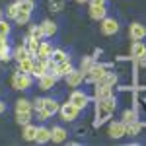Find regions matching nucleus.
Returning a JSON list of instances; mask_svg holds the SVG:
<instances>
[{
    "label": "nucleus",
    "mask_w": 146,
    "mask_h": 146,
    "mask_svg": "<svg viewBox=\"0 0 146 146\" xmlns=\"http://www.w3.org/2000/svg\"><path fill=\"white\" fill-rule=\"evenodd\" d=\"M33 8H35V2H33V0H22V2H20V10L33 12Z\"/></svg>",
    "instance_id": "nucleus-38"
},
{
    "label": "nucleus",
    "mask_w": 146,
    "mask_h": 146,
    "mask_svg": "<svg viewBox=\"0 0 146 146\" xmlns=\"http://www.w3.org/2000/svg\"><path fill=\"white\" fill-rule=\"evenodd\" d=\"M94 64H96V56H82V58H80V66L78 68L82 70V72L88 74V70H90Z\"/></svg>",
    "instance_id": "nucleus-29"
},
{
    "label": "nucleus",
    "mask_w": 146,
    "mask_h": 146,
    "mask_svg": "<svg viewBox=\"0 0 146 146\" xmlns=\"http://www.w3.org/2000/svg\"><path fill=\"white\" fill-rule=\"evenodd\" d=\"M121 121H123V123H133V121H138V111H135L133 107H131V109H125L123 115H121Z\"/></svg>",
    "instance_id": "nucleus-30"
},
{
    "label": "nucleus",
    "mask_w": 146,
    "mask_h": 146,
    "mask_svg": "<svg viewBox=\"0 0 146 146\" xmlns=\"http://www.w3.org/2000/svg\"><path fill=\"white\" fill-rule=\"evenodd\" d=\"M4 111H6V103H4V101L0 100V115H2Z\"/></svg>",
    "instance_id": "nucleus-42"
},
{
    "label": "nucleus",
    "mask_w": 146,
    "mask_h": 146,
    "mask_svg": "<svg viewBox=\"0 0 146 146\" xmlns=\"http://www.w3.org/2000/svg\"><path fill=\"white\" fill-rule=\"evenodd\" d=\"M88 14H90L92 20H96V22H101V20L107 16L105 4H103V6H94V4H90V10H88Z\"/></svg>",
    "instance_id": "nucleus-19"
},
{
    "label": "nucleus",
    "mask_w": 146,
    "mask_h": 146,
    "mask_svg": "<svg viewBox=\"0 0 146 146\" xmlns=\"http://www.w3.org/2000/svg\"><path fill=\"white\" fill-rule=\"evenodd\" d=\"M144 103H146V100H144Z\"/></svg>",
    "instance_id": "nucleus-46"
},
{
    "label": "nucleus",
    "mask_w": 146,
    "mask_h": 146,
    "mask_svg": "<svg viewBox=\"0 0 146 146\" xmlns=\"http://www.w3.org/2000/svg\"><path fill=\"white\" fill-rule=\"evenodd\" d=\"M45 107V98H35L33 100V111H41Z\"/></svg>",
    "instance_id": "nucleus-39"
},
{
    "label": "nucleus",
    "mask_w": 146,
    "mask_h": 146,
    "mask_svg": "<svg viewBox=\"0 0 146 146\" xmlns=\"http://www.w3.org/2000/svg\"><path fill=\"white\" fill-rule=\"evenodd\" d=\"M16 113H33V101L20 98L16 101Z\"/></svg>",
    "instance_id": "nucleus-20"
},
{
    "label": "nucleus",
    "mask_w": 146,
    "mask_h": 146,
    "mask_svg": "<svg viewBox=\"0 0 146 146\" xmlns=\"http://www.w3.org/2000/svg\"><path fill=\"white\" fill-rule=\"evenodd\" d=\"M29 37H35V39H45V35H43V29H41V25H31L29 27Z\"/></svg>",
    "instance_id": "nucleus-35"
},
{
    "label": "nucleus",
    "mask_w": 146,
    "mask_h": 146,
    "mask_svg": "<svg viewBox=\"0 0 146 146\" xmlns=\"http://www.w3.org/2000/svg\"><path fill=\"white\" fill-rule=\"evenodd\" d=\"M80 111H82V109H78V107H76L72 101L60 103V109H58V113H60V119H62L64 123H74V121L80 117Z\"/></svg>",
    "instance_id": "nucleus-4"
},
{
    "label": "nucleus",
    "mask_w": 146,
    "mask_h": 146,
    "mask_svg": "<svg viewBox=\"0 0 146 146\" xmlns=\"http://www.w3.org/2000/svg\"><path fill=\"white\" fill-rule=\"evenodd\" d=\"M35 135H37V127H35V125H31V123L23 125L22 136H23V140H25V142H35Z\"/></svg>",
    "instance_id": "nucleus-23"
},
{
    "label": "nucleus",
    "mask_w": 146,
    "mask_h": 146,
    "mask_svg": "<svg viewBox=\"0 0 146 146\" xmlns=\"http://www.w3.org/2000/svg\"><path fill=\"white\" fill-rule=\"evenodd\" d=\"M29 20H31V12L20 10V14H18V18H16L14 22L18 23V25H25V23H29Z\"/></svg>",
    "instance_id": "nucleus-33"
},
{
    "label": "nucleus",
    "mask_w": 146,
    "mask_h": 146,
    "mask_svg": "<svg viewBox=\"0 0 146 146\" xmlns=\"http://www.w3.org/2000/svg\"><path fill=\"white\" fill-rule=\"evenodd\" d=\"M146 55V43L140 39V41H133V45H131V58L136 60V58H140V56Z\"/></svg>",
    "instance_id": "nucleus-16"
},
{
    "label": "nucleus",
    "mask_w": 146,
    "mask_h": 146,
    "mask_svg": "<svg viewBox=\"0 0 146 146\" xmlns=\"http://www.w3.org/2000/svg\"><path fill=\"white\" fill-rule=\"evenodd\" d=\"M117 109V100L115 96L113 98H107V100H98L96 101V121H94V127L98 129L105 121H109L113 117V113Z\"/></svg>",
    "instance_id": "nucleus-1"
},
{
    "label": "nucleus",
    "mask_w": 146,
    "mask_h": 146,
    "mask_svg": "<svg viewBox=\"0 0 146 146\" xmlns=\"http://www.w3.org/2000/svg\"><path fill=\"white\" fill-rule=\"evenodd\" d=\"M10 31H12L10 23L2 18V20H0V37H8V35H10Z\"/></svg>",
    "instance_id": "nucleus-37"
},
{
    "label": "nucleus",
    "mask_w": 146,
    "mask_h": 146,
    "mask_svg": "<svg viewBox=\"0 0 146 146\" xmlns=\"http://www.w3.org/2000/svg\"><path fill=\"white\" fill-rule=\"evenodd\" d=\"M53 45L49 43V41H41V45H39V53H37V56L39 58H51V55H53Z\"/></svg>",
    "instance_id": "nucleus-27"
},
{
    "label": "nucleus",
    "mask_w": 146,
    "mask_h": 146,
    "mask_svg": "<svg viewBox=\"0 0 146 146\" xmlns=\"http://www.w3.org/2000/svg\"><path fill=\"white\" fill-rule=\"evenodd\" d=\"M16 2H22V0H16Z\"/></svg>",
    "instance_id": "nucleus-45"
},
{
    "label": "nucleus",
    "mask_w": 146,
    "mask_h": 146,
    "mask_svg": "<svg viewBox=\"0 0 146 146\" xmlns=\"http://www.w3.org/2000/svg\"><path fill=\"white\" fill-rule=\"evenodd\" d=\"M49 10L51 12L64 10V0H49Z\"/></svg>",
    "instance_id": "nucleus-36"
},
{
    "label": "nucleus",
    "mask_w": 146,
    "mask_h": 146,
    "mask_svg": "<svg viewBox=\"0 0 146 146\" xmlns=\"http://www.w3.org/2000/svg\"><path fill=\"white\" fill-rule=\"evenodd\" d=\"M23 45H25V49H27V53H29V56H33V58H37V53H39V45H41V39H35V37H25L23 39Z\"/></svg>",
    "instance_id": "nucleus-15"
},
{
    "label": "nucleus",
    "mask_w": 146,
    "mask_h": 146,
    "mask_svg": "<svg viewBox=\"0 0 146 146\" xmlns=\"http://www.w3.org/2000/svg\"><path fill=\"white\" fill-rule=\"evenodd\" d=\"M2 18H4V10L0 8V20H2Z\"/></svg>",
    "instance_id": "nucleus-44"
},
{
    "label": "nucleus",
    "mask_w": 146,
    "mask_h": 146,
    "mask_svg": "<svg viewBox=\"0 0 146 146\" xmlns=\"http://www.w3.org/2000/svg\"><path fill=\"white\" fill-rule=\"evenodd\" d=\"M25 56H29V53H27V49H25V45H18L12 49V58L16 60V62H20V60H23Z\"/></svg>",
    "instance_id": "nucleus-25"
},
{
    "label": "nucleus",
    "mask_w": 146,
    "mask_h": 146,
    "mask_svg": "<svg viewBox=\"0 0 146 146\" xmlns=\"http://www.w3.org/2000/svg\"><path fill=\"white\" fill-rule=\"evenodd\" d=\"M64 82H66V88H78L86 82V72H82L80 68H74L70 74L64 76Z\"/></svg>",
    "instance_id": "nucleus-5"
},
{
    "label": "nucleus",
    "mask_w": 146,
    "mask_h": 146,
    "mask_svg": "<svg viewBox=\"0 0 146 146\" xmlns=\"http://www.w3.org/2000/svg\"><path fill=\"white\" fill-rule=\"evenodd\" d=\"M96 88H94V100H107V98H113L115 96V90H113V86H98V84H94Z\"/></svg>",
    "instance_id": "nucleus-14"
},
{
    "label": "nucleus",
    "mask_w": 146,
    "mask_h": 146,
    "mask_svg": "<svg viewBox=\"0 0 146 146\" xmlns=\"http://www.w3.org/2000/svg\"><path fill=\"white\" fill-rule=\"evenodd\" d=\"M129 37L133 41H140V39H146V25L140 22H135L129 25Z\"/></svg>",
    "instance_id": "nucleus-9"
},
{
    "label": "nucleus",
    "mask_w": 146,
    "mask_h": 146,
    "mask_svg": "<svg viewBox=\"0 0 146 146\" xmlns=\"http://www.w3.org/2000/svg\"><path fill=\"white\" fill-rule=\"evenodd\" d=\"M31 115H33V113H16V123L18 125L31 123Z\"/></svg>",
    "instance_id": "nucleus-34"
},
{
    "label": "nucleus",
    "mask_w": 146,
    "mask_h": 146,
    "mask_svg": "<svg viewBox=\"0 0 146 146\" xmlns=\"http://www.w3.org/2000/svg\"><path fill=\"white\" fill-rule=\"evenodd\" d=\"M33 86V76L31 74H23V72H14V76H12V88L14 90H20V92H25L29 90Z\"/></svg>",
    "instance_id": "nucleus-3"
},
{
    "label": "nucleus",
    "mask_w": 146,
    "mask_h": 146,
    "mask_svg": "<svg viewBox=\"0 0 146 146\" xmlns=\"http://www.w3.org/2000/svg\"><path fill=\"white\" fill-rule=\"evenodd\" d=\"M90 4H94V6H103L105 0H90Z\"/></svg>",
    "instance_id": "nucleus-41"
},
{
    "label": "nucleus",
    "mask_w": 146,
    "mask_h": 146,
    "mask_svg": "<svg viewBox=\"0 0 146 146\" xmlns=\"http://www.w3.org/2000/svg\"><path fill=\"white\" fill-rule=\"evenodd\" d=\"M107 135L111 136V138H115V140L127 136V123H123V121H113V123H109Z\"/></svg>",
    "instance_id": "nucleus-8"
},
{
    "label": "nucleus",
    "mask_w": 146,
    "mask_h": 146,
    "mask_svg": "<svg viewBox=\"0 0 146 146\" xmlns=\"http://www.w3.org/2000/svg\"><path fill=\"white\" fill-rule=\"evenodd\" d=\"M117 80H119V78H117V74H115V72H107V74H105L100 82H96V84H98V86H113V88H115Z\"/></svg>",
    "instance_id": "nucleus-28"
},
{
    "label": "nucleus",
    "mask_w": 146,
    "mask_h": 146,
    "mask_svg": "<svg viewBox=\"0 0 146 146\" xmlns=\"http://www.w3.org/2000/svg\"><path fill=\"white\" fill-rule=\"evenodd\" d=\"M47 72H49V64H47V58H35V64H33V70H31V76L33 78H41V76H45Z\"/></svg>",
    "instance_id": "nucleus-12"
},
{
    "label": "nucleus",
    "mask_w": 146,
    "mask_h": 146,
    "mask_svg": "<svg viewBox=\"0 0 146 146\" xmlns=\"http://www.w3.org/2000/svg\"><path fill=\"white\" fill-rule=\"evenodd\" d=\"M78 4H86V2H90V0H76Z\"/></svg>",
    "instance_id": "nucleus-43"
},
{
    "label": "nucleus",
    "mask_w": 146,
    "mask_h": 146,
    "mask_svg": "<svg viewBox=\"0 0 146 146\" xmlns=\"http://www.w3.org/2000/svg\"><path fill=\"white\" fill-rule=\"evenodd\" d=\"M35 142H37V144H45V142H51V129H49V127H45V125L37 127Z\"/></svg>",
    "instance_id": "nucleus-18"
},
{
    "label": "nucleus",
    "mask_w": 146,
    "mask_h": 146,
    "mask_svg": "<svg viewBox=\"0 0 146 146\" xmlns=\"http://www.w3.org/2000/svg\"><path fill=\"white\" fill-rule=\"evenodd\" d=\"M45 113L49 115V117H53V115H56L58 113V109H60V103L56 100H53V98H45Z\"/></svg>",
    "instance_id": "nucleus-22"
},
{
    "label": "nucleus",
    "mask_w": 146,
    "mask_h": 146,
    "mask_svg": "<svg viewBox=\"0 0 146 146\" xmlns=\"http://www.w3.org/2000/svg\"><path fill=\"white\" fill-rule=\"evenodd\" d=\"M68 101H72L78 109H86L88 107V103H90V96L86 94V92L82 90H72V94H70V98H68Z\"/></svg>",
    "instance_id": "nucleus-6"
},
{
    "label": "nucleus",
    "mask_w": 146,
    "mask_h": 146,
    "mask_svg": "<svg viewBox=\"0 0 146 146\" xmlns=\"http://www.w3.org/2000/svg\"><path fill=\"white\" fill-rule=\"evenodd\" d=\"M74 70V64H72V60L68 58V60H62V62H58L55 66V70H53V74H55L56 78H64L66 74H70Z\"/></svg>",
    "instance_id": "nucleus-13"
},
{
    "label": "nucleus",
    "mask_w": 146,
    "mask_h": 146,
    "mask_svg": "<svg viewBox=\"0 0 146 146\" xmlns=\"http://www.w3.org/2000/svg\"><path fill=\"white\" fill-rule=\"evenodd\" d=\"M51 58H53V62H62V60H68L70 56H68V53L64 51V49H55L53 51V55H51Z\"/></svg>",
    "instance_id": "nucleus-31"
},
{
    "label": "nucleus",
    "mask_w": 146,
    "mask_h": 146,
    "mask_svg": "<svg viewBox=\"0 0 146 146\" xmlns=\"http://www.w3.org/2000/svg\"><path fill=\"white\" fill-rule=\"evenodd\" d=\"M56 76L53 74V72H47L45 76H41V78L37 80V84H39V90L41 92H49V90H53L56 86Z\"/></svg>",
    "instance_id": "nucleus-10"
},
{
    "label": "nucleus",
    "mask_w": 146,
    "mask_h": 146,
    "mask_svg": "<svg viewBox=\"0 0 146 146\" xmlns=\"http://www.w3.org/2000/svg\"><path fill=\"white\" fill-rule=\"evenodd\" d=\"M142 129L144 127H142V121L140 119L138 121H133V123H127V136H138Z\"/></svg>",
    "instance_id": "nucleus-26"
},
{
    "label": "nucleus",
    "mask_w": 146,
    "mask_h": 146,
    "mask_svg": "<svg viewBox=\"0 0 146 146\" xmlns=\"http://www.w3.org/2000/svg\"><path fill=\"white\" fill-rule=\"evenodd\" d=\"M136 62H138V66L146 68V55H144V56H140V58H136Z\"/></svg>",
    "instance_id": "nucleus-40"
},
{
    "label": "nucleus",
    "mask_w": 146,
    "mask_h": 146,
    "mask_svg": "<svg viewBox=\"0 0 146 146\" xmlns=\"http://www.w3.org/2000/svg\"><path fill=\"white\" fill-rule=\"evenodd\" d=\"M39 25H41V29H43V35H45V37H55V35H56V23L55 22H51V20H43Z\"/></svg>",
    "instance_id": "nucleus-24"
},
{
    "label": "nucleus",
    "mask_w": 146,
    "mask_h": 146,
    "mask_svg": "<svg viewBox=\"0 0 146 146\" xmlns=\"http://www.w3.org/2000/svg\"><path fill=\"white\" fill-rule=\"evenodd\" d=\"M100 29H101V33L107 35V37H109V35H115L119 31V22H117L115 18H107V16H105L100 22Z\"/></svg>",
    "instance_id": "nucleus-7"
},
{
    "label": "nucleus",
    "mask_w": 146,
    "mask_h": 146,
    "mask_svg": "<svg viewBox=\"0 0 146 146\" xmlns=\"http://www.w3.org/2000/svg\"><path fill=\"white\" fill-rule=\"evenodd\" d=\"M33 64H35V58L33 56H25L23 60L18 62V72H23V74H31L33 70Z\"/></svg>",
    "instance_id": "nucleus-21"
},
{
    "label": "nucleus",
    "mask_w": 146,
    "mask_h": 146,
    "mask_svg": "<svg viewBox=\"0 0 146 146\" xmlns=\"http://www.w3.org/2000/svg\"><path fill=\"white\" fill-rule=\"evenodd\" d=\"M0 60L2 62L12 60V47L8 45V37H0Z\"/></svg>",
    "instance_id": "nucleus-17"
},
{
    "label": "nucleus",
    "mask_w": 146,
    "mask_h": 146,
    "mask_svg": "<svg viewBox=\"0 0 146 146\" xmlns=\"http://www.w3.org/2000/svg\"><path fill=\"white\" fill-rule=\"evenodd\" d=\"M68 140V131L64 127H60V125H56L51 129V142H55V144H62V142H66Z\"/></svg>",
    "instance_id": "nucleus-11"
},
{
    "label": "nucleus",
    "mask_w": 146,
    "mask_h": 146,
    "mask_svg": "<svg viewBox=\"0 0 146 146\" xmlns=\"http://www.w3.org/2000/svg\"><path fill=\"white\" fill-rule=\"evenodd\" d=\"M113 68V64L111 62H105V64H100V62H96L94 66L88 70V74H86V82L88 84H96V82H100L109 70Z\"/></svg>",
    "instance_id": "nucleus-2"
},
{
    "label": "nucleus",
    "mask_w": 146,
    "mask_h": 146,
    "mask_svg": "<svg viewBox=\"0 0 146 146\" xmlns=\"http://www.w3.org/2000/svg\"><path fill=\"white\" fill-rule=\"evenodd\" d=\"M18 14H20V2H12L10 6L6 8V18H10V20H16L18 18Z\"/></svg>",
    "instance_id": "nucleus-32"
}]
</instances>
